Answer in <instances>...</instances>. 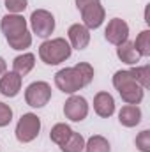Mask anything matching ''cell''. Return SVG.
I'll list each match as a JSON object with an SVG mask.
<instances>
[{
    "label": "cell",
    "instance_id": "5",
    "mask_svg": "<svg viewBox=\"0 0 150 152\" xmlns=\"http://www.w3.org/2000/svg\"><path fill=\"white\" fill-rule=\"evenodd\" d=\"M51 99V87L46 81H34L25 90V101L32 108H42Z\"/></svg>",
    "mask_w": 150,
    "mask_h": 152
},
{
    "label": "cell",
    "instance_id": "9",
    "mask_svg": "<svg viewBox=\"0 0 150 152\" xmlns=\"http://www.w3.org/2000/svg\"><path fill=\"white\" fill-rule=\"evenodd\" d=\"M104 37L108 42H111L115 46L122 44L129 37V25L120 18H113V20H110V23L104 30Z\"/></svg>",
    "mask_w": 150,
    "mask_h": 152
},
{
    "label": "cell",
    "instance_id": "1",
    "mask_svg": "<svg viewBox=\"0 0 150 152\" xmlns=\"http://www.w3.org/2000/svg\"><path fill=\"white\" fill-rule=\"evenodd\" d=\"M94 80V67L87 62H79L74 67L60 69L55 75V85L64 94H76Z\"/></svg>",
    "mask_w": 150,
    "mask_h": 152
},
{
    "label": "cell",
    "instance_id": "18",
    "mask_svg": "<svg viewBox=\"0 0 150 152\" xmlns=\"http://www.w3.org/2000/svg\"><path fill=\"white\" fill-rule=\"evenodd\" d=\"M85 151L87 152H110V142L101 136V134H94L88 138V142H85Z\"/></svg>",
    "mask_w": 150,
    "mask_h": 152
},
{
    "label": "cell",
    "instance_id": "23",
    "mask_svg": "<svg viewBox=\"0 0 150 152\" xmlns=\"http://www.w3.org/2000/svg\"><path fill=\"white\" fill-rule=\"evenodd\" d=\"M5 9L9 14H20L27 9V0H5Z\"/></svg>",
    "mask_w": 150,
    "mask_h": 152
},
{
    "label": "cell",
    "instance_id": "25",
    "mask_svg": "<svg viewBox=\"0 0 150 152\" xmlns=\"http://www.w3.org/2000/svg\"><path fill=\"white\" fill-rule=\"evenodd\" d=\"M11 120H12V110H11V106L5 104V103H0V127L9 126Z\"/></svg>",
    "mask_w": 150,
    "mask_h": 152
},
{
    "label": "cell",
    "instance_id": "17",
    "mask_svg": "<svg viewBox=\"0 0 150 152\" xmlns=\"http://www.w3.org/2000/svg\"><path fill=\"white\" fill-rule=\"evenodd\" d=\"M71 133H73V129L67 126V124H55L53 127H51V131H50V138H51V142L53 143H57L58 147H62L66 142H67V138L71 136Z\"/></svg>",
    "mask_w": 150,
    "mask_h": 152
},
{
    "label": "cell",
    "instance_id": "22",
    "mask_svg": "<svg viewBox=\"0 0 150 152\" xmlns=\"http://www.w3.org/2000/svg\"><path fill=\"white\" fill-rule=\"evenodd\" d=\"M30 44H32V34H30L28 30H25L21 36H18L16 39L9 41V46H11L12 50H27Z\"/></svg>",
    "mask_w": 150,
    "mask_h": 152
},
{
    "label": "cell",
    "instance_id": "10",
    "mask_svg": "<svg viewBox=\"0 0 150 152\" xmlns=\"http://www.w3.org/2000/svg\"><path fill=\"white\" fill-rule=\"evenodd\" d=\"M104 7L101 5V2L90 4L85 9H81V18H83V25L87 28H99L104 21Z\"/></svg>",
    "mask_w": 150,
    "mask_h": 152
},
{
    "label": "cell",
    "instance_id": "20",
    "mask_svg": "<svg viewBox=\"0 0 150 152\" xmlns=\"http://www.w3.org/2000/svg\"><path fill=\"white\" fill-rule=\"evenodd\" d=\"M129 73L131 76L134 78V81L141 87V88H149L150 85V67L149 66H141V67H133V69H129Z\"/></svg>",
    "mask_w": 150,
    "mask_h": 152
},
{
    "label": "cell",
    "instance_id": "26",
    "mask_svg": "<svg viewBox=\"0 0 150 152\" xmlns=\"http://www.w3.org/2000/svg\"><path fill=\"white\" fill-rule=\"evenodd\" d=\"M95 2H101V0H76V7L81 11V9H85L87 5H90V4H95Z\"/></svg>",
    "mask_w": 150,
    "mask_h": 152
},
{
    "label": "cell",
    "instance_id": "24",
    "mask_svg": "<svg viewBox=\"0 0 150 152\" xmlns=\"http://www.w3.org/2000/svg\"><path fill=\"white\" fill-rule=\"evenodd\" d=\"M136 147L141 152H150V131L145 129L136 136Z\"/></svg>",
    "mask_w": 150,
    "mask_h": 152
},
{
    "label": "cell",
    "instance_id": "16",
    "mask_svg": "<svg viewBox=\"0 0 150 152\" xmlns=\"http://www.w3.org/2000/svg\"><path fill=\"white\" fill-rule=\"evenodd\" d=\"M34 66H36V57L32 53H23L12 60V71L16 75H20L21 78L28 75L34 69Z\"/></svg>",
    "mask_w": 150,
    "mask_h": 152
},
{
    "label": "cell",
    "instance_id": "13",
    "mask_svg": "<svg viewBox=\"0 0 150 152\" xmlns=\"http://www.w3.org/2000/svg\"><path fill=\"white\" fill-rule=\"evenodd\" d=\"M94 110L103 118H108L115 113V99L108 92H97L94 97Z\"/></svg>",
    "mask_w": 150,
    "mask_h": 152
},
{
    "label": "cell",
    "instance_id": "21",
    "mask_svg": "<svg viewBox=\"0 0 150 152\" xmlns=\"http://www.w3.org/2000/svg\"><path fill=\"white\" fill-rule=\"evenodd\" d=\"M140 57H150V30H143L133 42Z\"/></svg>",
    "mask_w": 150,
    "mask_h": 152
},
{
    "label": "cell",
    "instance_id": "11",
    "mask_svg": "<svg viewBox=\"0 0 150 152\" xmlns=\"http://www.w3.org/2000/svg\"><path fill=\"white\" fill-rule=\"evenodd\" d=\"M21 90V76L16 75L14 71L4 73L0 78V94L5 97H16Z\"/></svg>",
    "mask_w": 150,
    "mask_h": 152
},
{
    "label": "cell",
    "instance_id": "12",
    "mask_svg": "<svg viewBox=\"0 0 150 152\" xmlns=\"http://www.w3.org/2000/svg\"><path fill=\"white\" fill-rule=\"evenodd\" d=\"M67 36H69V41H71V48H76V50H85L90 42L88 28L85 25H79V23H74V25L69 27Z\"/></svg>",
    "mask_w": 150,
    "mask_h": 152
},
{
    "label": "cell",
    "instance_id": "15",
    "mask_svg": "<svg viewBox=\"0 0 150 152\" xmlns=\"http://www.w3.org/2000/svg\"><path fill=\"white\" fill-rule=\"evenodd\" d=\"M117 57L124 62V64H129V66H136L140 62V53L136 51L134 44L131 41H124L122 44H118L117 48Z\"/></svg>",
    "mask_w": 150,
    "mask_h": 152
},
{
    "label": "cell",
    "instance_id": "4",
    "mask_svg": "<svg viewBox=\"0 0 150 152\" xmlns=\"http://www.w3.org/2000/svg\"><path fill=\"white\" fill-rule=\"evenodd\" d=\"M39 131H41V118L36 113H25L18 120L16 138L21 143H30L39 136Z\"/></svg>",
    "mask_w": 150,
    "mask_h": 152
},
{
    "label": "cell",
    "instance_id": "3",
    "mask_svg": "<svg viewBox=\"0 0 150 152\" xmlns=\"http://www.w3.org/2000/svg\"><path fill=\"white\" fill-rule=\"evenodd\" d=\"M71 51H73L71 44L64 37L44 41L39 46V57L46 66H58V64L66 62L71 57Z\"/></svg>",
    "mask_w": 150,
    "mask_h": 152
},
{
    "label": "cell",
    "instance_id": "2",
    "mask_svg": "<svg viewBox=\"0 0 150 152\" xmlns=\"http://www.w3.org/2000/svg\"><path fill=\"white\" fill-rule=\"evenodd\" d=\"M113 87L118 90L122 101L127 104H140L145 96V88H141L129 71H117L113 75Z\"/></svg>",
    "mask_w": 150,
    "mask_h": 152
},
{
    "label": "cell",
    "instance_id": "19",
    "mask_svg": "<svg viewBox=\"0 0 150 152\" xmlns=\"http://www.w3.org/2000/svg\"><path fill=\"white\" fill-rule=\"evenodd\" d=\"M62 152H83L85 151V138L79 133H71V136L67 138V142L60 147Z\"/></svg>",
    "mask_w": 150,
    "mask_h": 152
},
{
    "label": "cell",
    "instance_id": "27",
    "mask_svg": "<svg viewBox=\"0 0 150 152\" xmlns=\"http://www.w3.org/2000/svg\"><path fill=\"white\" fill-rule=\"evenodd\" d=\"M5 69H7V64H5V60H4V58L0 57V76L5 73Z\"/></svg>",
    "mask_w": 150,
    "mask_h": 152
},
{
    "label": "cell",
    "instance_id": "7",
    "mask_svg": "<svg viewBox=\"0 0 150 152\" xmlns=\"http://www.w3.org/2000/svg\"><path fill=\"white\" fill-rule=\"evenodd\" d=\"M0 28H2L4 36L9 42L27 30V20L20 14H5L0 21Z\"/></svg>",
    "mask_w": 150,
    "mask_h": 152
},
{
    "label": "cell",
    "instance_id": "8",
    "mask_svg": "<svg viewBox=\"0 0 150 152\" xmlns=\"http://www.w3.org/2000/svg\"><path fill=\"white\" fill-rule=\"evenodd\" d=\"M64 115H66V118H69L73 122H81L83 118H87V115H88V103H87V99L81 97V96L73 94L66 101V104H64Z\"/></svg>",
    "mask_w": 150,
    "mask_h": 152
},
{
    "label": "cell",
    "instance_id": "6",
    "mask_svg": "<svg viewBox=\"0 0 150 152\" xmlns=\"http://www.w3.org/2000/svg\"><path fill=\"white\" fill-rule=\"evenodd\" d=\"M30 27H32V32L37 37H48L55 30V18L50 11L37 9L30 16Z\"/></svg>",
    "mask_w": 150,
    "mask_h": 152
},
{
    "label": "cell",
    "instance_id": "14",
    "mask_svg": "<svg viewBox=\"0 0 150 152\" xmlns=\"http://www.w3.org/2000/svg\"><path fill=\"white\" fill-rule=\"evenodd\" d=\"M118 120L125 127H134L141 122V110L138 104H125L118 113Z\"/></svg>",
    "mask_w": 150,
    "mask_h": 152
}]
</instances>
